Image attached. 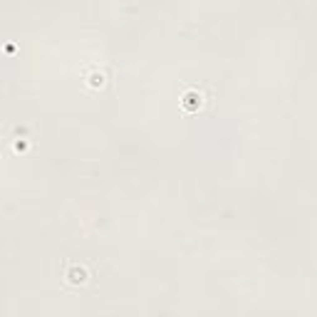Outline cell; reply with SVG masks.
Segmentation results:
<instances>
[{"instance_id": "obj_1", "label": "cell", "mask_w": 317, "mask_h": 317, "mask_svg": "<svg viewBox=\"0 0 317 317\" xmlns=\"http://www.w3.org/2000/svg\"><path fill=\"white\" fill-rule=\"evenodd\" d=\"M193 99H196V94H186V106H188V109H193V104H196Z\"/></svg>"}]
</instances>
